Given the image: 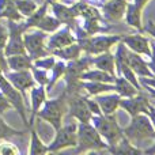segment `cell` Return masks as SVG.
Listing matches in <instances>:
<instances>
[{
	"label": "cell",
	"instance_id": "6da1fadb",
	"mask_svg": "<svg viewBox=\"0 0 155 155\" xmlns=\"http://www.w3.org/2000/svg\"><path fill=\"white\" fill-rule=\"evenodd\" d=\"M124 136L131 143H139L146 142V140L155 139V131L151 124V120H148L147 116L144 114H136L132 117V121L124 131Z\"/></svg>",
	"mask_w": 155,
	"mask_h": 155
},
{
	"label": "cell",
	"instance_id": "7a4b0ae2",
	"mask_svg": "<svg viewBox=\"0 0 155 155\" xmlns=\"http://www.w3.org/2000/svg\"><path fill=\"white\" fill-rule=\"evenodd\" d=\"M76 146L78 151L88 150H106L107 146L102 140L101 135L98 134L93 125L88 123H80L76 129Z\"/></svg>",
	"mask_w": 155,
	"mask_h": 155
},
{
	"label": "cell",
	"instance_id": "3957f363",
	"mask_svg": "<svg viewBox=\"0 0 155 155\" xmlns=\"http://www.w3.org/2000/svg\"><path fill=\"white\" fill-rule=\"evenodd\" d=\"M91 121L94 123V128L98 131V134L106 139L109 147L117 144L118 140L124 136L123 131L117 125V121L112 117V114H95L91 117Z\"/></svg>",
	"mask_w": 155,
	"mask_h": 155
},
{
	"label": "cell",
	"instance_id": "277c9868",
	"mask_svg": "<svg viewBox=\"0 0 155 155\" xmlns=\"http://www.w3.org/2000/svg\"><path fill=\"white\" fill-rule=\"evenodd\" d=\"M63 109H64V95L59 97L57 99L44 102V107L38 110V118H42L46 123H49L54 129H59L61 127L63 120Z\"/></svg>",
	"mask_w": 155,
	"mask_h": 155
},
{
	"label": "cell",
	"instance_id": "5b68a950",
	"mask_svg": "<svg viewBox=\"0 0 155 155\" xmlns=\"http://www.w3.org/2000/svg\"><path fill=\"white\" fill-rule=\"evenodd\" d=\"M7 29H8V40L7 44L4 46V54L5 56H12V54H21V53H26L25 49V44H23V25H18L15 21H10L7 22Z\"/></svg>",
	"mask_w": 155,
	"mask_h": 155
},
{
	"label": "cell",
	"instance_id": "8992f818",
	"mask_svg": "<svg viewBox=\"0 0 155 155\" xmlns=\"http://www.w3.org/2000/svg\"><path fill=\"white\" fill-rule=\"evenodd\" d=\"M0 90L2 93L7 97V99L11 102L12 107L19 113V116L22 117L23 123L29 127V120L26 117V106H25V99H23V95L14 87L12 84L10 83V80L5 78L4 74L0 71Z\"/></svg>",
	"mask_w": 155,
	"mask_h": 155
},
{
	"label": "cell",
	"instance_id": "52a82bcc",
	"mask_svg": "<svg viewBox=\"0 0 155 155\" xmlns=\"http://www.w3.org/2000/svg\"><path fill=\"white\" fill-rule=\"evenodd\" d=\"M121 40L120 35H99V37H93V38H79V46L80 49L86 51L90 54H98L107 52L116 42Z\"/></svg>",
	"mask_w": 155,
	"mask_h": 155
},
{
	"label": "cell",
	"instance_id": "ba28073f",
	"mask_svg": "<svg viewBox=\"0 0 155 155\" xmlns=\"http://www.w3.org/2000/svg\"><path fill=\"white\" fill-rule=\"evenodd\" d=\"M45 40L46 33L42 30H35L23 35L25 49H26V53H29V56L31 57V60L45 57L48 54V51L45 49Z\"/></svg>",
	"mask_w": 155,
	"mask_h": 155
},
{
	"label": "cell",
	"instance_id": "9c48e42d",
	"mask_svg": "<svg viewBox=\"0 0 155 155\" xmlns=\"http://www.w3.org/2000/svg\"><path fill=\"white\" fill-rule=\"evenodd\" d=\"M76 129L78 125L74 123H70L64 127H60L57 129V134L54 140L48 146V153H57L63 148L76 146Z\"/></svg>",
	"mask_w": 155,
	"mask_h": 155
},
{
	"label": "cell",
	"instance_id": "30bf717a",
	"mask_svg": "<svg viewBox=\"0 0 155 155\" xmlns=\"http://www.w3.org/2000/svg\"><path fill=\"white\" fill-rule=\"evenodd\" d=\"M5 78L10 80V83L25 97L26 90L31 88L34 86L35 80L33 78V74L30 70H23V71H14V72H5Z\"/></svg>",
	"mask_w": 155,
	"mask_h": 155
},
{
	"label": "cell",
	"instance_id": "8fae6325",
	"mask_svg": "<svg viewBox=\"0 0 155 155\" xmlns=\"http://www.w3.org/2000/svg\"><path fill=\"white\" fill-rule=\"evenodd\" d=\"M70 113L80 123H88L93 117V113L87 105V98L80 95H74L70 99Z\"/></svg>",
	"mask_w": 155,
	"mask_h": 155
},
{
	"label": "cell",
	"instance_id": "7c38bea8",
	"mask_svg": "<svg viewBox=\"0 0 155 155\" xmlns=\"http://www.w3.org/2000/svg\"><path fill=\"white\" fill-rule=\"evenodd\" d=\"M90 64H93V59L90 57H83V59H75L72 63L65 67V79L67 82H72V80H78L84 71L88 70Z\"/></svg>",
	"mask_w": 155,
	"mask_h": 155
},
{
	"label": "cell",
	"instance_id": "4fadbf2b",
	"mask_svg": "<svg viewBox=\"0 0 155 155\" xmlns=\"http://www.w3.org/2000/svg\"><path fill=\"white\" fill-rule=\"evenodd\" d=\"M125 61L127 64L131 67V70L134 71L135 74L142 76H153L151 75V71L148 70V64L139 56V53L134 51H128L127 49L125 52Z\"/></svg>",
	"mask_w": 155,
	"mask_h": 155
},
{
	"label": "cell",
	"instance_id": "5bb4252c",
	"mask_svg": "<svg viewBox=\"0 0 155 155\" xmlns=\"http://www.w3.org/2000/svg\"><path fill=\"white\" fill-rule=\"evenodd\" d=\"M123 109H125L132 117H135L139 113H148V101L143 95H137L136 98L125 99V101H120V105Z\"/></svg>",
	"mask_w": 155,
	"mask_h": 155
},
{
	"label": "cell",
	"instance_id": "9a60e30c",
	"mask_svg": "<svg viewBox=\"0 0 155 155\" xmlns=\"http://www.w3.org/2000/svg\"><path fill=\"white\" fill-rule=\"evenodd\" d=\"M123 42L128 46L131 51L136 52L139 54H146V56L150 57L151 56V51H150V42L146 37L139 34H135V35H128V37H124L123 38Z\"/></svg>",
	"mask_w": 155,
	"mask_h": 155
},
{
	"label": "cell",
	"instance_id": "2e32d148",
	"mask_svg": "<svg viewBox=\"0 0 155 155\" xmlns=\"http://www.w3.org/2000/svg\"><path fill=\"white\" fill-rule=\"evenodd\" d=\"M75 37L71 34L70 27H64L60 31H57L54 35H52L48 41V51H54V49L63 48V46H67L70 44H74Z\"/></svg>",
	"mask_w": 155,
	"mask_h": 155
},
{
	"label": "cell",
	"instance_id": "e0dca14e",
	"mask_svg": "<svg viewBox=\"0 0 155 155\" xmlns=\"http://www.w3.org/2000/svg\"><path fill=\"white\" fill-rule=\"evenodd\" d=\"M46 98V93H45V87L42 84H40V87H31V93H30V99H31V117L29 120V127H31L34 117L37 116L38 110L41 109V106L44 105Z\"/></svg>",
	"mask_w": 155,
	"mask_h": 155
},
{
	"label": "cell",
	"instance_id": "ac0fdd59",
	"mask_svg": "<svg viewBox=\"0 0 155 155\" xmlns=\"http://www.w3.org/2000/svg\"><path fill=\"white\" fill-rule=\"evenodd\" d=\"M127 8L125 0H110L109 3L104 5V12L107 19L112 21H118L124 16Z\"/></svg>",
	"mask_w": 155,
	"mask_h": 155
},
{
	"label": "cell",
	"instance_id": "d6986e66",
	"mask_svg": "<svg viewBox=\"0 0 155 155\" xmlns=\"http://www.w3.org/2000/svg\"><path fill=\"white\" fill-rule=\"evenodd\" d=\"M7 64H8V68H11L12 71L31 70L33 60L27 53L12 54V56H7Z\"/></svg>",
	"mask_w": 155,
	"mask_h": 155
},
{
	"label": "cell",
	"instance_id": "ffe728a7",
	"mask_svg": "<svg viewBox=\"0 0 155 155\" xmlns=\"http://www.w3.org/2000/svg\"><path fill=\"white\" fill-rule=\"evenodd\" d=\"M95 101L104 114H113L120 105L121 98L118 94H113V95H99L97 97Z\"/></svg>",
	"mask_w": 155,
	"mask_h": 155
},
{
	"label": "cell",
	"instance_id": "44dd1931",
	"mask_svg": "<svg viewBox=\"0 0 155 155\" xmlns=\"http://www.w3.org/2000/svg\"><path fill=\"white\" fill-rule=\"evenodd\" d=\"M52 8H53V14L56 15V18L60 22L64 23H71L74 21V18L78 15L75 5L74 7H67L64 4H59V3H52Z\"/></svg>",
	"mask_w": 155,
	"mask_h": 155
},
{
	"label": "cell",
	"instance_id": "7402d4cb",
	"mask_svg": "<svg viewBox=\"0 0 155 155\" xmlns=\"http://www.w3.org/2000/svg\"><path fill=\"white\" fill-rule=\"evenodd\" d=\"M93 64L98 70L105 71V72L110 74V75H114V57L110 53H107V52H104L98 57L93 59Z\"/></svg>",
	"mask_w": 155,
	"mask_h": 155
},
{
	"label": "cell",
	"instance_id": "603a6c76",
	"mask_svg": "<svg viewBox=\"0 0 155 155\" xmlns=\"http://www.w3.org/2000/svg\"><path fill=\"white\" fill-rule=\"evenodd\" d=\"M114 90H117L118 95L131 98L137 94V88L132 84L129 80H127L125 78H116L114 79Z\"/></svg>",
	"mask_w": 155,
	"mask_h": 155
},
{
	"label": "cell",
	"instance_id": "cb8c5ba5",
	"mask_svg": "<svg viewBox=\"0 0 155 155\" xmlns=\"http://www.w3.org/2000/svg\"><path fill=\"white\" fill-rule=\"evenodd\" d=\"M107 150L114 154H139V153H142V151L137 147H135L125 136L121 137L117 144L112 146V147H107Z\"/></svg>",
	"mask_w": 155,
	"mask_h": 155
},
{
	"label": "cell",
	"instance_id": "d4e9b609",
	"mask_svg": "<svg viewBox=\"0 0 155 155\" xmlns=\"http://www.w3.org/2000/svg\"><path fill=\"white\" fill-rule=\"evenodd\" d=\"M80 87H84L88 91L90 95H97L99 93H106V91H112L114 90V86H110L109 83H104V82H95V80H90V82H82Z\"/></svg>",
	"mask_w": 155,
	"mask_h": 155
},
{
	"label": "cell",
	"instance_id": "484cf974",
	"mask_svg": "<svg viewBox=\"0 0 155 155\" xmlns=\"http://www.w3.org/2000/svg\"><path fill=\"white\" fill-rule=\"evenodd\" d=\"M80 79L86 80H95V82H104V83H112L114 82L116 76L110 75V74L105 72L102 70H95V71H87L80 75Z\"/></svg>",
	"mask_w": 155,
	"mask_h": 155
},
{
	"label": "cell",
	"instance_id": "4316f807",
	"mask_svg": "<svg viewBox=\"0 0 155 155\" xmlns=\"http://www.w3.org/2000/svg\"><path fill=\"white\" fill-rule=\"evenodd\" d=\"M80 46L79 45H74V44H70L67 46H63V48H59V49H54L53 54L56 56L61 57V59H65V60H75L79 57L80 54Z\"/></svg>",
	"mask_w": 155,
	"mask_h": 155
},
{
	"label": "cell",
	"instance_id": "83f0119b",
	"mask_svg": "<svg viewBox=\"0 0 155 155\" xmlns=\"http://www.w3.org/2000/svg\"><path fill=\"white\" fill-rule=\"evenodd\" d=\"M31 136H30V148L29 154L30 155H38V154H46L48 153V147L44 144V142L40 139V136L37 135V132L34 129H31Z\"/></svg>",
	"mask_w": 155,
	"mask_h": 155
},
{
	"label": "cell",
	"instance_id": "f1b7e54d",
	"mask_svg": "<svg viewBox=\"0 0 155 155\" xmlns=\"http://www.w3.org/2000/svg\"><path fill=\"white\" fill-rule=\"evenodd\" d=\"M127 22L128 25L137 29H142V21H140V12L142 8H139L135 4H127Z\"/></svg>",
	"mask_w": 155,
	"mask_h": 155
},
{
	"label": "cell",
	"instance_id": "f546056e",
	"mask_svg": "<svg viewBox=\"0 0 155 155\" xmlns=\"http://www.w3.org/2000/svg\"><path fill=\"white\" fill-rule=\"evenodd\" d=\"M60 23H61V22H60L57 18H52V16L44 15L42 18L40 19V22L37 23L35 27H38L40 30H42V31H45V33H52V31L59 29Z\"/></svg>",
	"mask_w": 155,
	"mask_h": 155
},
{
	"label": "cell",
	"instance_id": "4dcf8cb0",
	"mask_svg": "<svg viewBox=\"0 0 155 155\" xmlns=\"http://www.w3.org/2000/svg\"><path fill=\"white\" fill-rule=\"evenodd\" d=\"M0 18H7V19H10V21L19 22L23 16H22V14L18 11V8H16L14 0H11V2L7 3L5 7L0 11Z\"/></svg>",
	"mask_w": 155,
	"mask_h": 155
},
{
	"label": "cell",
	"instance_id": "1f68e13d",
	"mask_svg": "<svg viewBox=\"0 0 155 155\" xmlns=\"http://www.w3.org/2000/svg\"><path fill=\"white\" fill-rule=\"evenodd\" d=\"M14 3L22 16H30L38 8L37 3H34L33 0H14Z\"/></svg>",
	"mask_w": 155,
	"mask_h": 155
},
{
	"label": "cell",
	"instance_id": "d6a6232c",
	"mask_svg": "<svg viewBox=\"0 0 155 155\" xmlns=\"http://www.w3.org/2000/svg\"><path fill=\"white\" fill-rule=\"evenodd\" d=\"M23 131H18V129L10 127L4 120H3L2 114H0V140L2 139H8L11 136H22Z\"/></svg>",
	"mask_w": 155,
	"mask_h": 155
},
{
	"label": "cell",
	"instance_id": "836d02e7",
	"mask_svg": "<svg viewBox=\"0 0 155 155\" xmlns=\"http://www.w3.org/2000/svg\"><path fill=\"white\" fill-rule=\"evenodd\" d=\"M51 70H52V72H53V75L51 78L52 80H49V83H48V88H51L52 86L59 80V78L65 72V64L64 63H54V65L51 68Z\"/></svg>",
	"mask_w": 155,
	"mask_h": 155
},
{
	"label": "cell",
	"instance_id": "e575fe53",
	"mask_svg": "<svg viewBox=\"0 0 155 155\" xmlns=\"http://www.w3.org/2000/svg\"><path fill=\"white\" fill-rule=\"evenodd\" d=\"M19 154V150L15 144L7 142L5 139H2L0 142V155H16Z\"/></svg>",
	"mask_w": 155,
	"mask_h": 155
},
{
	"label": "cell",
	"instance_id": "d590c367",
	"mask_svg": "<svg viewBox=\"0 0 155 155\" xmlns=\"http://www.w3.org/2000/svg\"><path fill=\"white\" fill-rule=\"evenodd\" d=\"M31 70H33V78H34L35 82H38L40 84H42V86L48 84L49 83V76H48V74H46V70L37 68V67H34V65L31 67Z\"/></svg>",
	"mask_w": 155,
	"mask_h": 155
},
{
	"label": "cell",
	"instance_id": "8d00e7d4",
	"mask_svg": "<svg viewBox=\"0 0 155 155\" xmlns=\"http://www.w3.org/2000/svg\"><path fill=\"white\" fill-rule=\"evenodd\" d=\"M33 65L37 68H42V70H51L54 65V59L53 57H45V59H35Z\"/></svg>",
	"mask_w": 155,
	"mask_h": 155
},
{
	"label": "cell",
	"instance_id": "74e56055",
	"mask_svg": "<svg viewBox=\"0 0 155 155\" xmlns=\"http://www.w3.org/2000/svg\"><path fill=\"white\" fill-rule=\"evenodd\" d=\"M10 109H14L12 105H11V102L7 99V97L2 93V90H0V114L5 113L7 110H10Z\"/></svg>",
	"mask_w": 155,
	"mask_h": 155
},
{
	"label": "cell",
	"instance_id": "f35d334b",
	"mask_svg": "<svg viewBox=\"0 0 155 155\" xmlns=\"http://www.w3.org/2000/svg\"><path fill=\"white\" fill-rule=\"evenodd\" d=\"M7 40H8V30H7V27L3 25L2 18H0V49H4L5 44H7Z\"/></svg>",
	"mask_w": 155,
	"mask_h": 155
},
{
	"label": "cell",
	"instance_id": "ab89813d",
	"mask_svg": "<svg viewBox=\"0 0 155 155\" xmlns=\"http://www.w3.org/2000/svg\"><path fill=\"white\" fill-rule=\"evenodd\" d=\"M147 116H150L151 124H153V127L155 128V107L151 104H148V113H147Z\"/></svg>",
	"mask_w": 155,
	"mask_h": 155
},
{
	"label": "cell",
	"instance_id": "60d3db41",
	"mask_svg": "<svg viewBox=\"0 0 155 155\" xmlns=\"http://www.w3.org/2000/svg\"><path fill=\"white\" fill-rule=\"evenodd\" d=\"M151 48H153V54H151V61H150V64H148V67L151 68V70L154 71V74H155V44H151Z\"/></svg>",
	"mask_w": 155,
	"mask_h": 155
},
{
	"label": "cell",
	"instance_id": "b9f144b4",
	"mask_svg": "<svg viewBox=\"0 0 155 155\" xmlns=\"http://www.w3.org/2000/svg\"><path fill=\"white\" fill-rule=\"evenodd\" d=\"M146 31H147L148 34H151L155 38V25L153 23V22H148V23H147V26H146Z\"/></svg>",
	"mask_w": 155,
	"mask_h": 155
},
{
	"label": "cell",
	"instance_id": "7bdbcfd3",
	"mask_svg": "<svg viewBox=\"0 0 155 155\" xmlns=\"http://www.w3.org/2000/svg\"><path fill=\"white\" fill-rule=\"evenodd\" d=\"M140 82L144 83V84L154 86V87H155V79H140Z\"/></svg>",
	"mask_w": 155,
	"mask_h": 155
},
{
	"label": "cell",
	"instance_id": "ee69618b",
	"mask_svg": "<svg viewBox=\"0 0 155 155\" xmlns=\"http://www.w3.org/2000/svg\"><path fill=\"white\" fill-rule=\"evenodd\" d=\"M147 2H148V0H135V5H137L139 8H143Z\"/></svg>",
	"mask_w": 155,
	"mask_h": 155
},
{
	"label": "cell",
	"instance_id": "f6af8a7d",
	"mask_svg": "<svg viewBox=\"0 0 155 155\" xmlns=\"http://www.w3.org/2000/svg\"><path fill=\"white\" fill-rule=\"evenodd\" d=\"M144 153H146V154H155V143H154L153 146H151L150 148H147V150H146Z\"/></svg>",
	"mask_w": 155,
	"mask_h": 155
},
{
	"label": "cell",
	"instance_id": "bcb514c9",
	"mask_svg": "<svg viewBox=\"0 0 155 155\" xmlns=\"http://www.w3.org/2000/svg\"><path fill=\"white\" fill-rule=\"evenodd\" d=\"M148 91H150V93H151V95H153L154 98H155V90H154V88H148Z\"/></svg>",
	"mask_w": 155,
	"mask_h": 155
},
{
	"label": "cell",
	"instance_id": "7dc6e473",
	"mask_svg": "<svg viewBox=\"0 0 155 155\" xmlns=\"http://www.w3.org/2000/svg\"><path fill=\"white\" fill-rule=\"evenodd\" d=\"M53 2H56V0H48V3H53Z\"/></svg>",
	"mask_w": 155,
	"mask_h": 155
}]
</instances>
